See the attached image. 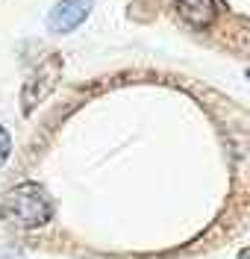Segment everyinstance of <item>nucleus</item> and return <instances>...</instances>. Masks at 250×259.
<instances>
[{"label": "nucleus", "mask_w": 250, "mask_h": 259, "mask_svg": "<svg viewBox=\"0 0 250 259\" xmlns=\"http://www.w3.org/2000/svg\"><path fill=\"white\" fill-rule=\"evenodd\" d=\"M3 215L21 230H38L50 224L53 218V203L44 186L38 183H18L3 194Z\"/></svg>", "instance_id": "1"}, {"label": "nucleus", "mask_w": 250, "mask_h": 259, "mask_svg": "<svg viewBox=\"0 0 250 259\" xmlns=\"http://www.w3.org/2000/svg\"><path fill=\"white\" fill-rule=\"evenodd\" d=\"M9 153H12V136H9V130L0 124V168L9 162Z\"/></svg>", "instance_id": "5"}, {"label": "nucleus", "mask_w": 250, "mask_h": 259, "mask_svg": "<svg viewBox=\"0 0 250 259\" xmlns=\"http://www.w3.org/2000/svg\"><path fill=\"white\" fill-rule=\"evenodd\" d=\"M59 71H62L59 56H47V59L27 77L24 89H21V115H24V118L33 115L35 109L44 103V97L53 92V85L59 80Z\"/></svg>", "instance_id": "2"}, {"label": "nucleus", "mask_w": 250, "mask_h": 259, "mask_svg": "<svg viewBox=\"0 0 250 259\" xmlns=\"http://www.w3.org/2000/svg\"><path fill=\"white\" fill-rule=\"evenodd\" d=\"M247 80H250V71H247Z\"/></svg>", "instance_id": "6"}, {"label": "nucleus", "mask_w": 250, "mask_h": 259, "mask_svg": "<svg viewBox=\"0 0 250 259\" xmlns=\"http://www.w3.org/2000/svg\"><path fill=\"white\" fill-rule=\"evenodd\" d=\"M174 9L191 30H209L218 18V0H177Z\"/></svg>", "instance_id": "4"}, {"label": "nucleus", "mask_w": 250, "mask_h": 259, "mask_svg": "<svg viewBox=\"0 0 250 259\" xmlns=\"http://www.w3.org/2000/svg\"><path fill=\"white\" fill-rule=\"evenodd\" d=\"M91 6H94V0H59V3L47 12L50 32L65 35V32L77 30L85 18L91 15Z\"/></svg>", "instance_id": "3"}]
</instances>
